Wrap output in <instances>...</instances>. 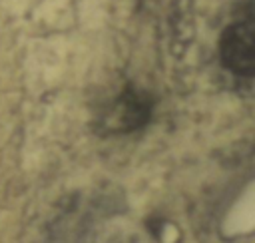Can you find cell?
I'll return each mask as SVG.
<instances>
[{
  "label": "cell",
  "mask_w": 255,
  "mask_h": 243,
  "mask_svg": "<svg viewBox=\"0 0 255 243\" xmlns=\"http://www.w3.org/2000/svg\"><path fill=\"white\" fill-rule=\"evenodd\" d=\"M253 12L231 22L221 34V62L235 74L251 76L255 70V24Z\"/></svg>",
  "instance_id": "cell-1"
}]
</instances>
